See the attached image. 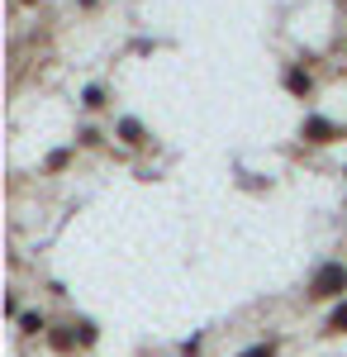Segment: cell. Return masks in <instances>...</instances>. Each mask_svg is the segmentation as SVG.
Wrapping results in <instances>:
<instances>
[{
	"label": "cell",
	"mask_w": 347,
	"mask_h": 357,
	"mask_svg": "<svg viewBox=\"0 0 347 357\" xmlns=\"http://www.w3.org/2000/svg\"><path fill=\"white\" fill-rule=\"evenodd\" d=\"M300 138H304L309 148H323V143H333V138H338V124H333V119H323V114H304Z\"/></svg>",
	"instance_id": "3957f363"
},
{
	"label": "cell",
	"mask_w": 347,
	"mask_h": 357,
	"mask_svg": "<svg viewBox=\"0 0 347 357\" xmlns=\"http://www.w3.org/2000/svg\"><path fill=\"white\" fill-rule=\"evenodd\" d=\"M48 343H53L57 353H72V348L81 343V338H77V324H72V333H67V329H53V333H48Z\"/></svg>",
	"instance_id": "5b68a950"
},
{
	"label": "cell",
	"mask_w": 347,
	"mask_h": 357,
	"mask_svg": "<svg viewBox=\"0 0 347 357\" xmlns=\"http://www.w3.org/2000/svg\"><path fill=\"white\" fill-rule=\"evenodd\" d=\"M20 5H38V0H20Z\"/></svg>",
	"instance_id": "4fadbf2b"
},
{
	"label": "cell",
	"mask_w": 347,
	"mask_h": 357,
	"mask_svg": "<svg viewBox=\"0 0 347 357\" xmlns=\"http://www.w3.org/2000/svg\"><path fill=\"white\" fill-rule=\"evenodd\" d=\"M77 338H81V348H91V343H95V324H86V319H81V324H77Z\"/></svg>",
	"instance_id": "8fae6325"
},
{
	"label": "cell",
	"mask_w": 347,
	"mask_h": 357,
	"mask_svg": "<svg viewBox=\"0 0 347 357\" xmlns=\"http://www.w3.org/2000/svg\"><path fill=\"white\" fill-rule=\"evenodd\" d=\"M105 143V134L95 129V124H86V129H77V148H100Z\"/></svg>",
	"instance_id": "9c48e42d"
},
{
	"label": "cell",
	"mask_w": 347,
	"mask_h": 357,
	"mask_svg": "<svg viewBox=\"0 0 347 357\" xmlns=\"http://www.w3.org/2000/svg\"><path fill=\"white\" fill-rule=\"evenodd\" d=\"M20 333H48V319L38 310H29V314H20Z\"/></svg>",
	"instance_id": "52a82bcc"
},
{
	"label": "cell",
	"mask_w": 347,
	"mask_h": 357,
	"mask_svg": "<svg viewBox=\"0 0 347 357\" xmlns=\"http://www.w3.org/2000/svg\"><path fill=\"white\" fill-rule=\"evenodd\" d=\"M67 162H72V148H57V153H48V172H62Z\"/></svg>",
	"instance_id": "30bf717a"
},
{
	"label": "cell",
	"mask_w": 347,
	"mask_h": 357,
	"mask_svg": "<svg viewBox=\"0 0 347 357\" xmlns=\"http://www.w3.org/2000/svg\"><path fill=\"white\" fill-rule=\"evenodd\" d=\"M81 110H105V86H86L81 91Z\"/></svg>",
	"instance_id": "8992f818"
},
{
	"label": "cell",
	"mask_w": 347,
	"mask_h": 357,
	"mask_svg": "<svg viewBox=\"0 0 347 357\" xmlns=\"http://www.w3.org/2000/svg\"><path fill=\"white\" fill-rule=\"evenodd\" d=\"M328 333H347V301L333 305V314H328V324H323Z\"/></svg>",
	"instance_id": "ba28073f"
},
{
	"label": "cell",
	"mask_w": 347,
	"mask_h": 357,
	"mask_svg": "<svg viewBox=\"0 0 347 357\" xmlns=\"http://www.w3.org/2000/svg\"><path fill=\"white\" fill-rule=\"evenodd\" d=\"M343 5H347V0H343Z\"/></svg>",
	"instance_id": "5bb4252c"
},
{
	"label": "cell",
	"mask_w": 347,
	"mask_h": 357,
	"mask_svg": "<svg viewBox=\"0 0 347 357\" xmlns=\"http://www.w3.org/2000/svg\"><path fill=\"white\" fill-rule=\"evenodd\" d=\"M114 138H119V143H129V148H143V143H148V129H143V119L129 114V119H119V124H114Z\"/></svg>",
	"instance_id": "277c9868"
},
{
	"label": "cell",
	"mask_w": 347,
	"mask_h": 357,
	"mask_svg": "<svg viewBox=\"0 0 347 357\" xmlns=\"http://www.w3.org/2000/svg\"><path fill=\"white\" fill-rule=\"evenodd\" d=\"M242 357H276V343H252Z\"/></svg>",
	"instance_id": "7c38bea8"
},
{
	"label": "cell",
	"mask_w": 347,
	"mask_h": 357,
	"mask_svg": "<svg viewBox=\"0 0 347 357\" xmlns=\"http://www.w3.org/2000/svg\"><path fill=\"white\" fill-rule=\"evenodd\" d=\"M347 291V267L343 262H323L309 276V301H343Z\"/></svg>",
	"instance_id": "6da1fadb"
},
{
	"label": "cell",
	"mask_w": 347,
	"mask_h": 357,
	"mask_svg": "<svg viewBox=\"0 0 347 357\" xmlns=\"http://www.w3.org/2000/svg\"><path fill=\"white\" fill-rule=\"evenodd\" d=\"M281 86L291 91L295 100H309V96H314V72H309L304 62H286V72H281Z\"/></svg>",
	"instance_id": "7a4b0ae2"
}]
</instances>
